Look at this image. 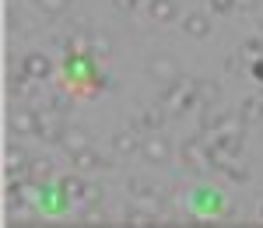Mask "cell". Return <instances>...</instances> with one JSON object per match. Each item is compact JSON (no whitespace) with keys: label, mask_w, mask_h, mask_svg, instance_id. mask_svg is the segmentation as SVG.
<instances>
[{"label":"cell","mask_w":263,"mask_h":228,"mask_svg":"<svg viewBox=\"0 0 263 228\" xmlns=\"http://www.w3.org/2000/svg\"><path fill=\"white\" fill-rule=\"evenodd\" d=\"M141 151H144V158H147L151 165H165V162L172 158V144H168V137H165L162 130H151V134L144 137Z\"/></svg>","instance_id":"6da1fadb"},{"label":"cell","mask_w":263,"mask_h":228,"mask_svg":"<svg viewBox=\"0 0 263 228\" xmlns=\"http://www.w3.org/2000/svg\"><path fill=\"white\" fill-rule=\"evenodd\" d=\"M35 126H39V112H32V109H14L11 112V130L14 134L28 137V134H35Z\"/></svg>","instance_id":"5b68a950"},{"label":"cell","mask_w":263,"mask_h":228,"mask_svg":"<svg viewBox=\"0 0 263 228\" xmlns=\"http://www.w3.org/2000/svg\"><path fill=\"white\" fill-rule=\"evenodd\" d=\"M84 186H88V183H84L81 176H63V179H60V193H63V197H67V200H74V204L81 200Z\"/></svg>","instance_id":"5bb4252c"},{"label":"cell","mask_w":263,"mask_h":228,"mask_svg":"<svg viewBox=\"0 0 263 228\" xmlns=\"http://www.w3.org/2000/svg\"><path fill=\"white\" fill-rule=\"evenodd\" d=\"M249 53V56H263V39H246L242 42V56Z\"/></svg>","instance_id":"603a6c76"},{"label":"cell","mask_w":263,"mask_h":228,"mask_svg":"<svg viewBox=\"0 0 263 228\" xmlns=\"http://www.w3.org/2000/svg\"><path fill=\"white\" fill-rule=\"evenodd\" d=\"M49 105H53V112H70V99H67V95H53V99H49Z\"/></svg>","instance_id":"cb8c5ba5"},{"label":"cell","mask_w":263,"mask_h":228,"mask_svg":"<svg viewBox=\"0 0 263 228\" xmlns=\"http://www.w3.org/2000/svg\"><path fill=\"white\" fill-rule=\"evenodd\" d=\"M260 214H263V204H260Z\"/></svg>","instance_id":"f1b7e54d"},{"label":"cell","mask_w":263,"mask_h":228,"mask_svg":"<svg viewBox=\"0 0 263 228\" xmlns=\"http://www.w3.org/2000/svg\"><path fill=\"white\" fill-rule=\"evenodd\" d=\"M197 95L203 99V105H214V102H221V88L214 81H197Z\"/></svg>","instance_id":"2e32d148"},{"label":"cell","mask_w":263,"mask_h":228,"mask_svg":"<svg viewBox=\"0 0 263 228\" xmlns=\"http://www.w3.org/2000/svg\"><path fill=\"white\" fill-rule=\"evenodd\" d=\"M221 172L232 179V183H246L249 179V168H242V165H235V162H224L221 165Z\"/></svg>","instance_id":"d6986e66"},{"label":"cell","mask_w":263,"mask_h":228,"mask_svg":"<svg viewBox=\"0 0 263 228\" xmlns=\"http://www.w3.org/2000/svg\"><path fill=\"white\" fill-rule=\"evenodd\" d=\"M137 134H141L137 126H134V130H116V134H112V151H116V155H134V151L144 144Z\"/></svg>","instance_id":"8992f818"},{"label":"cell","mask_w":263,"mask_h":228,"mask_svg":"<svg viewBox=\"0 0 263 228\" xmlns=\"http://www.w3.org/2000/svg\"><path fill=\"white\" fill-rule=\"evenodd\" d=\"M130 225H137V228L158 225V214H151V211H130Z\"/></svg>","instance_id":"ffe728a7"},{"label":"cell","mask_w":263,"mask_h":228,"mask_svg":"<svg viewBox=\"0 0 263 228\" xmlns=\"http://www.w3.org/2000/svg\"><path fill=\"white\" fill-rule=\"evenodd\" d=\"M182 32H186L190 39H207V35H211V21L203 18V14H186V18H182Z\"/></svg>","instance_id":"8fae6325"},{"label":"cell","mask_w":263,"mask_h":228,"mask_svg":"<svg viewBox=\"0 0 263 228\" xmlns=\"http://www.w3.org/2000/svg\"><path fill=\"white\" fill-rule=\"evenodd\" d=\"M35 4H39V11H46L49 18H57V14H63L70 7V0H35Z\"/></svg>","instance_id":"ac0fdd59"},{"label":"cell","mask_w":263,"mask_h":228,"mask_svg":"<svg viewBox=\"0 0 263 228\" xmlns=\"http://www.w3.org/2000/svg\"><path fill=\"white\" fill-rule=\"evenodd\" d=\"M25 179H32V183H46V179H53V162H49V158H32Z\"/></svg>","instance_id":"7c38bea8"},{"label":"cell","mask_w":263,"mask_h":228,"mask_svg":"<svg viewBox=\"0 0 263 228\" xmlns=\"http://www.w3.org/2000/svg\"><path fill=\"white\" fill-rule=\"evenodd\" d=\"M162 123H165V112H162V105H151V109H141L137 112V120H134V126L137 130H162Z\"/></svg>","instance_id":"9c48e42d"},{"label":"cell","mask_w":263,"mask_h":228,"mask_svg":"<svg viewBox=\"0 0 263 228\" xmlns=\"http://www.w3.org/2000/svg\"><path fill=\"white\" fill-rule=\"evenodd\" d=\"M88 53H91L95 60L109 56V53H112V39H109L105 32H91V46H88Z\"/></svg>","instance_id":"9a60e30c"},{"label":"cell","mask_w":263,"mask_h":228,"mask_svg":"<svg viewBox=\"0 0 263 228\" xmlns=\"http://www.w3.org/2000/svg\"><path fill=\"white\" fill-rule=\"evenodd\" d=\"M102 200V189L95 186V183H88V186H84V193H81V200H78V204H81V207H91V204H99Z\"/></svg>","instance_id":"7402d4cb"},{"label":"cell","mask_w":263,"mask_h":228,"mask_svg":"<svg viewBox=\"0 0 263 228\" xmlns=\"http://www.w3.org/2000/svg\"><path fill=\"white\" fill-rule=\"evenodd\" d=\"M147 74H151V81H158V84H172L182 78L179 63L172 60V56H151L147 60Z\"/></svg>","instance_id":"7a4b0ae2"},{"label":"cell","mask_w":263,"mask_h":228,"mask_svg":"<svg viewBox=\"0 0 263 228\" xmlns=\"http://www.w3.org/2000/svg\"><path fill=\"white\" fill-rule=\"evenodd\" d=\"M147 14L155 21H162V25H168V21L179 18V7H176V0H147Z\"/></svg>","instance_id":"52a82bcc"},{"label":"cell","mask_w":263,"mask_h":228,"mask_svg":"<svg viewBox=\"0 0 263 228\" xmlns=\"http://www.w3.org/2000/svg\"><path fill=\"white\" fill-rule=\"evenodd\" d=\"M63 134H67V130H63V123H60V112H53V116H49V112H39V126H35V137H39V141L60 144Z\"/></svg>","instance_id":"277c9868"},{"label":"cell","mask_w":263,"mask_h":228,"mask_svg":"<svg viewBox=\"0 0 263 228\" xmlns=\"http://www.w3.org/2000/svg\"><path fill=\"white\" fill-rule=\"evenodd\" d=\"M74 165H78V172H99V168H109V162L102 158L99 151L84 147V151H78V155H74Z\"/></svg>","instance_id":"30bf717a"},{"label":"cell","mask_w":263,"mask_h":228,"mask_svg":"<svg viewBox=\"0 0 263 228\" xmlns=\"http://www.w3.org/2000/svg\"><path fill=\"white\" fill-rule=\"evenodd\" d=\"M109 218H105V211L99 204H91V207H84V225H105Z\"/></svg>","instance_id":"44dd1931"},{"label":"cell","mask_w":263,"mask_h":228,"mask_svg":"<svg viewBox=\"0 0 263 228\" xmlns=\"http://www.w3.org/2000/svg\"><path fill=\"white\" fill-rule=\"evenodd\" d=\"M211 4V11H218V14H228V11H235V0H207Z\"/></svg>","instance_id":"d4e9b609"},{"label":"cell","mask_w":263,"mask_h":228,"mask_svg":"<svg viewBox=\"0 0 263 228\" xmlns=\"http://www.w3.org/2000/svg\"><path fill=\"white\" fill-rule=\"evenodd\" d=\"M4 168H7V176H18V172L28 176V155H25L18 144H11L4 151Z\"/></svg>","instance_id":"ba28073f"},{"label":"cell","mask_w":263,"mask_h":228,"mask_svg":"<svg viewBox=\"0 0 263 228\" xmlns=\"http://www.w3.org/2000/svg\"><path fill=\"white\" fill-rule=\"evenodd\" d=\"M239 116H242V123H249V120H256V116H263V99H246L242 109H239Z\"/></svg>","instance_id":"e0dca14e"},{"label":"cell","mask_w":263,"mask_h":228,"mask_svg":"<svg viewBox=\"0 0 263 228\" xmlns=\"http://www.w3.org/2000/svg\"><path fill=\"white\" fill-rule=\"evenodd\" d=\"M260 0H235V11H256Z\"/></svg>","instance_id":"4316f807"},{"label":"cell","mask_w":263,"mask_h":228,"mask_svg":"<svg viewBox=\"0 0 263 228\" xmlns=\"http://www.w3.org/2000/svg\"><path fill=\"white\" fill-rule=\"evenodd\" d=\"M249 74H253V78H256V81L263 84V56H256V63L249 67Z\"/></svg>","instance_id":"484cf974"},{"label":"cell","mask_w":263,"mask_h":228,"mask_svg":"<svg viewBox=\"0 0 263 228\" xmlns=\"http://www.w3.org/2000/svg\"><path fill=\"white\" fill-rule=\"evenodd\" d=\"M21 70L32 78V81H49L53 78V60L46 53H25L21 56Z\"/></svg>","instance_id":"3957f363"},{"label":"cell","mask_w":263,"mask_h":228,"mask_svg":"<svg viewBox=\"0 0 263 228\" xmlns=\"http://www.w3.org/2000/svg\"><path fill=\"white\" fill-rule=\"evenodd\" d=\"M60 144H63V151H67V155L74 158L78 151H84V147H88V134H84V130H67Z\"/></svg>","instance_id":"4fadbf2b"},{"label":"cell","mask_w":263,"mask_h":228,"mask_svg":"<svg viewBox=\"0 0 263 228\" xmlns=\"http://www.w3.org/2000/svg\"><path fill=\"white\" fill-rule=\"evenodd\" d=\"M112 4H116V7H120V11H134V7H137V4H141V0H112Z\"/></svg>","instance_id":"83f0119b"}]
</instances>
